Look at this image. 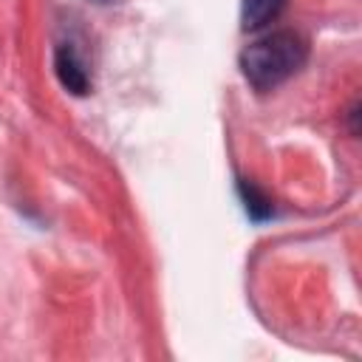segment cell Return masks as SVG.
Here are the masks:
<instances>
[{
    "label": "cell",
    "mask_w": 362,
    "mask_h": 362,
    "mask_svg": "<svg viewBox=\"0 0 362 362\" xmlns=\"http://www.w3.org/2000/svg\"><path fill=\"white\" fill-rule=\"evenodd\" d=\"M305 54H308V48L300 34L272 31L243 51L240 68L257 90H269V88H277L280 82H286L291 74H297L305 62Z\"/></svg>",
    "instance_id": "obj_1"
},
{
    "label": "cell",
    "mask_w": 362,
    "mask_h": 362,
    "mask_svg": "<svg viewBox=\"0 0 362 362\" xmlns=\"http://www.w3.org/2000/svg\"><path fill=\"white\" fill-rule=\"evenodd\" d=\"M57 74H59L62 85L71 88L74 93H85V90H88V74H85L82 62L76 59L74 48L62 45V48L57 51Z\"/></svg>",
    "instance_id": "obj_2"
},
{
    "label": "cell",
    "mask_w": 362,
    "mask_h": 362,
    "mask_svg": "<svg viewBox=\"0 0 362 362\" xmlns=\"http://www.w3.org/2000/svg\"><path fill=\"white\" fill-rule=\"evenodd\" d=\"M283 6H286V0H243V6H240L243 28L246 31L263 28L266 23H272L283 11Z\"/></svg>",
    "instance_id": "obj_3"
},
{
    "label": "cell",
    "mask_w": 362,
    "mask_h": 362,
    "mask_svg": "<svg viewBox=\"0 0 362 362\" xmlns=\"http://www.w3.org/2000/svg\"><path fill=\"white\" fill-rule=\"evenodd\" d=\"M240 189H243V198H246V209H249V215L252 218H269L272 215V201L266 198V195H260L257 189H255V184H249V181H243L240 184Z\"/></svg>",
    "instance_id": "obj_4"
}]
</instances>
